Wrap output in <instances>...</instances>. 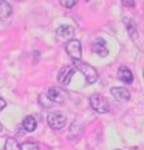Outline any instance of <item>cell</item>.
I'll return each instance as SVG.
<instances>
[{
    "label": "cell",
    "mask_w": 144,
    "mask_h": 150,
    "mask_svg": "<svg viewBox=\"0 0 144 150\" xmlns=\"http://www.w3.org/2000/svg\"><path fill=\"white\" fill-rule=\"evenodd\" d=\"M73 66L76 67V70L81 71V73L83 74V76L86 78L87 84H93L96 80H98V78H99L98 71H96V69L93 66H91L90 64L83 62L81 60H73Z\"/></svg>",
    "instance_id": "cell-1"
},
{
    "label": "cell",
    "mask_w": 144,
    "mask_h": 150,
    "mask_svg": "<svg viewBox=\"0 0 144 150\" xmlns=\"http://www.w3.org/2000/svg\"><path fill=\"white\" fill-rule=\"evenodd\" d=\"M90 105L93 109V111L99 112V114H105L109 111V102L103 95L99 93H93L90 97Z\"/></svg>",
    "instance_id": "cell-2"
},
{
    "label": "cell",
    "mask_w": 144,
    "mask_h": 150,
    "mask_svg": "<svg viewBox=\"0 0 144 150\" xmlns=\"http://www.w3.org/2000/svg\"><path fill=\"white\" fill-rule=\"evenodd\" d=\"M65 49H66L68 54L70 56L73 60H81L82 57V47H81V42L77 39H71L65 44Z\"/></svg>",
    "instance_id": "cell-3"
},
{
    "label": "cell",
    "mask_w": 144,
    "mask_h": 150,
    "mask_svg": "<svg viewBox=\"0 0 144 150\" xmlns=\"http://www.w3.org/2000/svg\"><path fill=\"white\" fill-rule=\"evenodd\" d=\"M47 122L53 129H62L66 126V117L61 112H51L47 118Z\"/></svg>",
    "instance_id": "cell-4"
},
{
    "label": "cell",
    "mask_w": 144,
    "mask_h": 150,
    "mask_svg": "<svg viewBox=\"0 0 144 150\" xmlns=\"http://www.w3.org/2000/svg\"><path fill=\"white\" fill-rule=\"evenodd\" d=\"M47 97L52 104H64L65 100H66L65 92L58 87H51L47 92Z\"/></svg>",
    "instance_id": "cell-5"
},
{
    "label": "cell",
    "mask_w": 144,
    "mask_h": 150,
    "mask_svg": "<svg viewBox=\"0 0 144 150\" xmlns=\"http://www.w3.org/2000/svg\"><path fill=\"white\" fill-rule=\"evenodd\" d=\"M74 71H76V67H74L73 65H66L65 67H62L57 75L58 83L62 84V86H68V84L70 83V79L73 78Z\"/></svg>",
    "instance_id": "cell-6"
},
{
    "label": "cell",
    "mask_w": 144,
    "mask_h": 150,
    "mask_svg": "<svg viewBox=\"0 0 144 150\" xmlns=\"http://www.w3.org/2000/svg\"><path fill=\"white\" fill-rule=\"evenodd\" d=\"M92 51L93 53L99 54L100 57H106L109 54V51L106 48V42L101 38H96L92 42Z\"/></svg>",
    "instance_id": "cell-7"
},
{
    "label": "cell",
    "mask_w": 144,
    "mask_h": 150,
    "mask_svg": "<svg viewBox=\"0 0 144 150\" xmlns=\"http://www.w3.org/2000/svg\"><path fill=\"white\" fill-rule=\"evenodd\" d=\"M110 93L118 102H127L130 100V92L125 87H114L110 89Z\"/></svg>",
    "instance_id": "cell-8"
},
{
    "label": "cell",
    "mask_w": 144,
    "mask_h": 150,
    "mask_svg": "<svg viewBox=\"0 0 144 150\" xmlns=\"http://www.w3.org/2000/svg\"><path fill=\"white\" fill-rule=\"evenodd\" d=\"M117 76L121 82L126 83V84H131L134 82V75L131 73L130 69L125 67V66H121L118 69V73H117Z\"/></svg>",
    "instance_id": "cell-9"
},
{
    "label": "cell",
    "mask_w": 144,
    "mask_h": 150,
    "mask_svg": "<svg viewBox=\"0 0 144 150\" xmlns=\"http://www.w3.org/2000/svg\"><path fill=\"white\" fill-rule=\"evenodd\" d=\"M123 23H125V27H126L127 33H129V35L131 36V39L136 40L138 39V26H136V23L134 22V20L130 17H125Z\"/></svg>",
    "instance_id": "cell-10"
},
{
    "label": "cell",
    "mask_w": 144,
    "mask_h": 150,
    "mask_svg": "<svg viewBox=\"0 0 144 150\" xmlns=\"http://www.w3.org/2000/svg\"><path fill=\"white\" fill-rule=\"evenodd\" d=\"M56 34L60 38H64V39H71V38L74 36V34H76V30H74L73 26L62 25V26L56 29Z\"/></svg>",
    "instance_id": "cell-11"
},
{
    "label": "cell",
    "mask_w": 144,
    "mask_h": 150,
    "mask_svg": "<svg viewBox=\"0 0 144 150\" xmlns=\"http://www.w3.org/2000/svg\"><path fill=\"white\" fill-rule=\"evenodd\" d=\"M12 12H13L12 5L7 0H0V20H7L12 14Z\"/></svg>",
    "instance_id": "cell-12"
},
{
    "label": "cell",
    "mask_w": 144,
    "mask_h": 150,
    "mask_svg": "<svg viewBox=\"0 0 144 150\" xmlns=\"http://www.w3.org/2000/svg\"><path fill=\"white\" fill-rule=\"evenodd\" d=\"M22 127L27 132H34L36 129V119L34 117H31V115H27L22 120Z\"/></svg>",
    "instance_id": "cell-13"
},
{
    "label": "cell",
    "mask_w": 144,
    "mask_h": 150,
    "mask_svg": "<svg viewBox=\"0 0 144 150\" xmlns=\"http://www.w3.org/2000/svg\"><path fill=\"white\" fill-rule=\"evenodd\" d=\"M4 150H21V148H20V145H18L17 140L13 139V137H8L7 141H5Z\"/></svg>",
    "instance_id": "cell-14"
},
{
    "label": "cell",
    "mask_w": 144,
    "mask_h": 150,
    "mask_svg": "<svg viewBox=\"0 0 144 150\" xmlns=\"http://www.w3.org/2000/svg\"><path fill=\"white\" fill-rule=\"evenodd\" d=\"M20 148L21 150H39L35 142H24L22 145H20Z\"/></svg>",
    "instance_id": "cell-15"
},
{
    "label": "cell",
    "mask_w": 144,
    "mask_h": 150,
    "mask_svg": "<svg viewBox=\"0 0 144 150\" xmlns=\"http://www.w3.org/2000/svg\"><path fill=\"white\" fill-rule=\"evenodd\" d=\"M77 1L78 0H60L61 5L65 7V8H73L74 5L77 4Z\"/></svg>",
    "instance_id": "cell-16"
},
{
    "label": "cell",
    "mask_w": 144,
    "mask_h": 150,
    "mask_svg": "<svg viewBox=\"0 0 144 150\" xmlns=\"http://www.w3.org/2000/svg\"><path fill=\"white\" fill-rule=\"evenodd\" d=\"M5 106H7V102H5V100L4 98H1L0 97V111L3 110V109L5 108Z\"/></svg>",
    "instance_id": "cell-17"
},
{
    "label": "cell",
    "mask_w": 144,
    "mask_h": 150,
    "mask_svg": "<svg viewBox=\"0 0 144 150\" xmlns=\"http://www.w3.org/2000/svg\"><path fill=\"white\" fill-rule=\"evenodd\" d=\"M3 131V126H1V123H0V132Z\"/></svg>",
    "instance_id": "cell-18"
},
{
    "label": "cell",
    "mask_w": 144,
    "mask_h": 150,
    "mask_svg": "<svg viewBox=\"0 0 144 150\" xmlns=\"http://www.w3.org/2000/svg\"><path fill=\"white\" fill-rule=\"evenodd\" d=\"M143 75H144V69H143Z\"/></svg>",
    "instance_id": "cell-19"
}]
</instances>
